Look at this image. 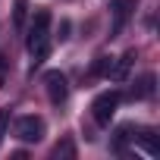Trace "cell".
<instances>
[{
  "label": "cell",
  "instance_id": "cell-6",
  "mask_svg": "<svg viewBox=\"0 0 160 160\" xmlns=\"http://www.w3.org/2000/svg\"><path fill=\"white\" fill-rule=\"evenodd\" d=\"M154 82H157V78L151 72H144L138 82H135V88H132V98H151L154 94Z\"/></svg>",
  "mask_w": 160,
  "mask_h": 160
},
{
  "label": "cell",
  "instance_id": "cell-2",
  "mask_svg": "<svg viewBox=\"0 0 160 160\" xmlns=\"http://www.w3.org/2000/svg\"><path fill=\"white\" fill-rule=\"evenodd\" d=\"M13 135L19 141H25V144H35V141L44 138V119L35 116V113H25V116H19L13 122Z\"/></svg>",
  "mask_w": 160,
  "mask_h": 160
},
{
  "label": "cell",
  "instance_id": "cell-9",
  "mask_svg": "<svg viewBox=\"0 0 160 160\" xmlns=\"http://www.w3.org/2000/svg\"><path fill=\"white\" fill-rule=\"evenodd\" d=\"M72 154H75L72 141H63V144H57V148H53V157H72Z\"/></svg>",
  "mask_w": 160,
  "mask_h": 160
},
{
  "label": "cell",
  "instance_id": "cell-5",
  "mask_svg": "<svg viewBox=\"0 0 160 160\" xmlns=\"http://www.w3.org/2000/svg\"><path fill=\"white\" fill-rule=\"evenodd\" d=\"M129 13H132V0H113V35L122 32Z\"/></svg>",
  "mask_w": 160,
  "mask_h": 160
},
{
  "label": "cell",
  "instance_id": "cell-4",
  "mask_svg": "<svg viewBox=\"0 0 160 160\" xmlns=\"http://www.w3.org/2000/svg\"><path fill=\"white\" fill-rule=\"evenodd\" d=\"M44 88H47V98H50V104H63V101L69 98L66 75H63V72H57V69L44 75Z\"/></svg>",
  "mask_w": 160,
  "mask_h": 160
},
{
  "label": "cell",
  "instance_id": "cell-1",
  "mask_svg": "<svg viewBox=\"0 0 160 160\" xmlns=\"http://www.w3.org/2000/svg\"><path fill=\"white\" fill-rule=\"evenodd\" d=\"M25 44H28V53L35 63L47 60V53H50V13L47 10H38V16L32 19Z\"/></svg>",
  "mask_w": 160,
  "mask_h": 160
},
{
  "label": "cell",
  "instance_id": "cell-10",
  "mask_svg": "<svg viewBox=\"0 0 160 160\" xmlns=\"http://www.w3.org/2000/svg\"><path fill=\"white\" fill-rule=\"evenodd\" d=\"M7 129H10V110H0V141L7 138Z\"/></svg>",
  "mask_w": 160,
  "mask_h": 160
},
{
  "label": "cell",
  "instance_id": "cell-3",
  "mask_svg": "<svg viewBox=\"0 0 160 160\" xmlns=\"http://www.w3.org/2000/svg\"><path fill=\"white\" fill-rule=\"evenodd\" d=\"M119 101H122V94H119V91H104V94H98V98H94V104H91L94 122H98V126H110L113 113L119 110Z\"/></svg>",
  "mask_w": 160,
  "mask_h": 160
},
{
  "label": "cell",
  "instance_id": "cell-7",
  "mask_svg": "<svg viewBox=\"0 0 160 160\" xmlns=\"http://www.w3.org/2000/svg\"><path fill=\"white\" fill-rule=\"evenodd\" d=\"M129 63H132V53H126L119 63H110L107 75H110V78H116V82H119V78H126V72H129Z\"/></svg>",
  "mask_w": 160,
  "mask_h": 160
},
{
  "label": "cell",
  "instance_id": "cell-8",
  "mask_svg": "<svg viewBox=\"0 0 160 160\" xmlns=\"http://www.w3.org/2000/svg\"><path fill=\"white\" fill-rule=\"evenodd\" d=\"M13 22H16V28H22V25H25V0H16V10H13Z\"/></svg>",
  "mask_w": 160,
  "mask_h": 160
}]
</instances>
